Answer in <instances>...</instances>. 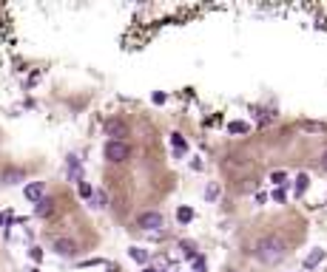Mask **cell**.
Segmentation results:
<instances>
[{
    "label": "cell",
    "mask_w": 327,
    "mask_h": 272,
    "mask_svg": "<svg viewBox=\"0 0 327 272\" xmlns=\"http://www.w3.org/2000/svg\"><path fill=\"white\" fill-rule=\"evenodd\" d=\"M284 179H287V173H284V170H273V173H271V181H273V184H279V187L284 184Z\"/></svg>",
    "instance_id": "19"
},
{
    "label": "cell",
    "mask_w": 327,
    "mask_h": 272,
    "mask_svg": "<svg viewBox=\"0 0 327 272\" xmlns=\"http://www.w3.org/2000/svg\"><path fill=\"white\" fill-rule=\"evenodd\" d=\"M142 272H160V269H154V266H145V269H142Z\"/></svg>",
    "instance_id": "25"
},
{
    "label": "cell",
    "mask_w": 327,
    "mask_h": 272,
    "mask_svg": "<svg viewBox=\"0 0 327 272\" xmlns=\"http://www.w3.org/2000/svg\"><path fill=\"white\" fill-rule=\"evenodd\" d=\"M151 99H154L157 105H162V102H165V94H162V91H157V94H154V97H151Z\"/></svg>",
    "instance_id": "23"
},
{
    "label": "cell",
    "mask_w": 327,
    "mask_h": 272,
    "mask_svg": "<svg viewBox=\"0 0 327 272\" xmlns=\"http://www.w3.org/2000/svg\"><path fill=\"white\" fill-rule=\"evenodd\" d=\"M23 196L29 201H34V204H40V201L46 199V181H31V184H26Z\"/></svg>",
    "instance_id": "4"
},
{
    "label": "cell",
    "mask_w": 327,
    "mask_h": 272,
    "mask_svg": "<svg viewBox=\"0 0 327 272\" xmlns=\"http://www.w3.org/2000/svg\"><path fill=\"white\" fill-rule=\"evenodd\" d=\"M51 249H54L57 255H63V258H71V255L77 253V244L68 241V238H57V241L51 244Z\"/></svg>",
    "instance_id": "5"
},
{
    "label": "cell",
    "mask_w": 327,
    "mask_h": 272,
    "mask_svg": "<svg viewBox=\"0 0 327 272\" xmlns=\"http://www.w3.org/2000/svg\"><path fill=\"white\" fill-rule=\"evenodd\" d=\"M304 131H324V125H319V122H304Z\"/></svg>",
    "instance_id": "21"
},
{
    "label": "cell",
    "mask_w": 327,
    "mask_h": 272,
    "mask_svg": "<svg viewBox=\"0 0 327 272\" xmlns=\"http://www.w3.org/2000/svg\"><path fill=\"white\" fill-rule=\"evenodd\" d=\"M191 272H205V258L202 255H197V261H194V269Z\"/></svg>",
    "instance_id": "20"
},
{
    "label": "cell",
    "mask_w": 327,
    "mask_h": 272,
    "mask_svg": "<svg viewBox=\"0 0 327 272\" xmlns=\"http://www.w3.org/2000/svg\"><path fill=\"white\" fill-rule=\"evenodd\" d=\"M68 179H74L77 184L83 181V168H80V159L77 156H68Z\"/></svg>",
    "instance_id": "8"
},
{
    "label": "cell",
    "mask_w": 327,
    "mask_h": 272,
    "mask_svg": "<svg viewBox=\"0 0 327 272\" xmlns=\"http://www.w3.org/2000/svg\"><path fill=\"white\" fill-rule=\"evenodd\" d=\"M307 184H310L307 173H299V176H296V196H304V190H307Z\"/></svg>",
    "instance_id": "14"
},
{
    "label": "cell",
    "mask_w": 327,
    "mask_h": 272,
    "mask_svg": "<svg viewBox=\"0 0 327 272\" xmlns=\"http://www.w3.org/2000/svg\"><path fill=\"white\" fill-rule=\"evenodd\" d=\"M273 201H279V204L284 201V187H276V190H273Z\"/></svg>",
    "instance_id": "22"
},
{
    "label": "cell",
    "mask_w": 327,
    "mask_h": 272,
    "mask_svg": "<svg viewBox=\"0 0 327 272\" xmlns=\"http://www.w3.org/2000/svg\"><path fill=\"white\" fill-rule=\"evenodd\" d=\"M3 221H6V218H3V216H0V224H3Z\"/></svg>",
    "instance_id": "27"
},
{
    "label": "cell",
    "mask_w": 327,
    "mask_h": 272,
    "mask_svg": "<svg viewBox=\"0 0 327 272\" xmlns=\"http://www.w3.org/2000/svg\"><path fill=\"white\" fill-rule=\"evenodd\" d=\"M77 193H80L83 199H91V196H94V187L88 184V181H80V184H77Z\"/></svg>",
    "instance_id": "18"
},
{
    "label": "cell",
    "mask_w": 327,
    "mask_h": 272,
    "mask_svg": "<svg viewBox=\"0 0 327 272\" xmlns=\"http://www.w3.org/2000/svg\"><path fill=\"white\" fill-rule=\"evenodd\" d=\"M191 218H194V210H191V207H179V210H177V221H179V224H188Z\"/></svg>",
    "instance_id": "15"
},
{
    "label": "cell",
    "mask_w": 327,
    "mask_h": 272,
    "mask_svg": "<svg viewBox=\"0 0 327 272\" xmlns=\"http://www.w3.org/2000/svg\"><path fill=\"white\" fill-rule=\"evenodd\" d=\"M128 156H131L128 142H117V139H108V142H105V159H108L111 164L128 162Z\"/></svg>",
    "instance_id": "3"
},
{
    "label": "cell",
    "mask_w": 327,
    "mask_h": 272,
    "mask_svg": "<svg viewBox=\"0 0 327 272\" xmlns=\"http://www.w3.org/2000/svg\"><path fill=\"white\" fill-rule=\"evenodd\" d=\"M179 249H182V255H185V258L197 261V244H194V241H179Z\"/></svg>",
    "instance_id": "13"
},
{
    "label": "cell",
    "mask_w": 327,
    "mask_h": 272,
    "mask_svg": "<svg viewBox=\"0 0 327 272\" xmlns=\"http://www.w3.org/2000/svg\"><path fill=\"white\" fill-rule=\"evenodd\" d=\"M321 168H324V170H327V153H324V159H321Z\"/></svg>",
    "instance_id": "26"
},
{
    "label": "cell",
    "mask_w": 327,
    "mask_h": 272,
    "mask_svg": "<svg viewBox=\"0 0 327 272\" xmlns=\"http://www.w3.org/2000/svg\"><path fill=\"white\" fill-rule=\"evenodd\" d=\"M105 131H108V136H114V139L117 142H123V136L125 133H128V128H125V122H108V125H105Z\"/></svg>",
    "instance_id": "6"
},
{
    "label": "cell",
    "mask_w": 327,
    "mask_h": 272,
    "mask_svg": "<svg viewBox=\"0 0 327 272\" xmlns=\"http://www.w3.org/2000/svg\"><path fill=\"white\" fill-rule=\"evenodd\" d=\"M88 201H91L94 210H105V207H108V196H105L103 187H94V196H91Z\"/></svg>",
    "instance_id": "7"
},
{
    "label": "cell",
    "mask_w": 327,
    "mask_h": 272,
    "mask_svg": "<svg viewBox=\"0 0 327 272\" xmlns=\"http://www.w3.org/2000/svg\"><path fill=\"white\" fill-rule=\"evenodd\" d=\"M321 261H324V249H313V253L304 258V269H316Z\"/></svg>",
    "instance_id": "9"
},
{
    "label": "cell",
    "mask_w": 327,
    "mask_h": 272,
    "mask_svg": "<svg viewBox=\"0 0 327 272\" xmlns=\"http://www.w3.org/2000/svg\"><path fill=\"white\" fill-rule=\"evenodd\" d=\"M205 199H208V201H216V199H219V184H216V181H210L208 187H205Z\"/></svg>",
    "instance_id": "16"
},
{
    "label": "cell",
    "mask_w": 327,
    "mask_h": 272,
    "mask_svg": "<svg viewBox=\"0 0 327 272\" xmlns=\"http://www.w3.org/2000/svg\"><path fill=\"white\" fill-rule=\"evenodd\" d=\"M128 255L137 261V264H148V249H142V247H131Z\"/></svg>",
    "instance_id": "11"
},
{
    "label": "cell",
    "mask_w": 327,
    "mask_h": 272,
    "mask_svg": "<svg viewBox=\"0 0 327 272\" xmlns=\"http://www.w3.org/2000/svg\"><path fill=\"white\" fill-rule=\"evenodd\" d=\"M137 227H140V230H145V233H162L165 218H162V213H157V210L140 213V216H137Z\"/></svg>",
    "instance_id": "2"
},
{
    "label": "cell",
    "mask_w": 327,
    "mask_h": 272,
    "mask_svg": "<svg viewBox=\"0 0 327 272\" xmlns=\"http://www.w3.org/2000/svg\"><path fill=\"white\" fill-rule=\"evenodd\" d=\"M34 213H37L40 218L51 216V213H54V201H51V199H43V201H40V204H37V210H34Z\"/></svg>",
    "instance_id": "10"
},
{
    "label": "cell",
    "mask_w": 327,
    "mask_h": 272,
    "mask_svg": "<svg viewBox=\"0 0 327 272\" xmlns=\"http://www.w3.org/2000/svg\"><path fill=\"white\" fill-rule=\"evenodd\" d=\"M31 258H34V261H40V258H43V253H40L37 247H31Z\"/></svg>",
    "instance_id": "24"
},
{
    "label": "cell",
    "mask_w": 327,
    "mask_h": 272,
    "mask_svg": "<svg viewBox=\"0 0 327 272\" xmlns=\"http://www.w3.org/2000/svg\"><path fill=\"white\" fill-rule=\"evenodd\" d=\"M284 253H287V244H284L279 236H267V238H262V241L256 244V258H259L262 264H267V266L279 264V261L284 258Z\"/></svg>",
    "instance_id": "1"
},
{
    "label": "cell",
    "mask_w": 327,
    "mask_h": 272,
    "mask_svg": "<svg viewBox=\"0 0 327 272\" xmlns=\"http://www.w3.org/2000/svg\"><path fill=\"white\" fill-rule=\"evenodd\" d=\"M228 131H230V133H247V131H251V125L236 119V122H230V125H228Z\"/></svg>",
    "instance_id": "17"
},
{
    "label": "cell",
    "mask_w": 327,
    "mask_h": 272,
    "mask_svg": "<svg viewBox=\"0 0 327 272\" xmlns=\"http://www.w3.org/2000/svg\"><path fill=\"white\" fill-rule=\"evenodd\" d=\"M171 145H174V151H177V156H185L188 145H185V139H182L179 133H174V136H171Z\"/></svg>",
    "instance_id": "12"
}]
</instances>
